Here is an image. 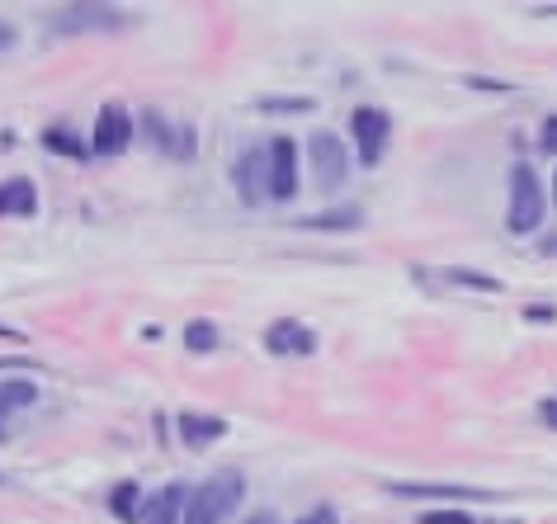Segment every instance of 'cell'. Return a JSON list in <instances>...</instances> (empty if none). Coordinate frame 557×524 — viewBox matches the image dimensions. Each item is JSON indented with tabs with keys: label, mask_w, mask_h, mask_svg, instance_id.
Listing matches in <instances>:
<instances>
[{
	"label": "cell",
	"mask_w": 557,
	"mask_h": 524,
	"mask_svg": "<svg viewBox=\"0 0 557 524\" xmlns=\"http://www.w3.org/2000/svg\"><path fill=\"white\" fill-rule=\"evenodd\" d=\"M242 496H246L242 473H218V477H208V482H199V487L189 491L180 524H227V520L236 515V506H242Z\"/></svg>",
	"instance_id": "obj_1"
},
{
	"label": "cell",
	"mask_w": 557,
	"mask_h": 524,
	"mask_svg": "<svg viewBox=\"0 0 557 524\" xmlns=\"http://www.w3.org/2000/svg\"><path fill=\"white\" fill-rule=\"evenodd\" d=\"M543 209H548V195H543V180L534 175V165L515 161L510 165V209H506L510 237H534L543 227Z\"/></svg>",
	"instance_id": "obj_2"
},
{
	"label": "cell",
	"mask_w": 557,
	"mask_h": 524,
	"mask_svg": "<svg viewBox=\"0 0 557 524\" xmlns=\"http://www.w3.org/2000/svg\"><path fill=\"white\" fill-rule=\"evenodd\" d=\"M264 199L288 203L298 199V142L294 137H274L264 151Z\"/></svg>",
	"instance_id": "obj_3"
},
{
	"label": "cell",
	"mask_w": 557,
	"mask_h": 524,
	"mask_svg": "<svg viewBox=\"0 0 557 524\" xmlns=\"http://www.w3.org/2000/svg\"><path fill=\"white\" fill-rule=\"evenodd\" d=\"M350 137L359 142V161L364 165H379L387 142H393V118H387V109L379 104H359L350 114Z\"/></svg>",
	"instance_id": "obj_4"
},
{
	"label": "cell",
	"mask_w": 557,
	"mask_h": 524,
	"mask_svg": "<svg viewBox=\"0 0 557 524\" xmlns=\"http://www.w3.org/2000/svg\"><path fill=\"white\" fill-rule=\"evenodd\" d=\"M308 161H312V175L322 189H341L345 180H350V157H345V142L336 133L317 128L308 137Z\"/></svg>",
	"instance_id": "obj_5"
},
{
	"label": "cell",
	"mask_w": 557,
	"mask_h": 524,
	"mask_svg": "<svg viewBox=\"0 0 557 524\" xmlns=\"http://www.w3.org/2000/svg\"><path fill=\"white\" fill-rule=\"evenodd\" d=\"M128 147H133V114L119 100H109L100 109V118H95L90 151H95V157H123Z\"/></svg>",
	"instance_id": "obj_6"
},
{
	"label": "cell",
	"mask_w": 557,
	"mask_h": 524,
	"mask_svg": "<svg viewBox=\"0 0 557 524\" xmlns=\"http://www.w3.org/2000/svg\"><path fill=\"white\" fill-rule=\"evenodd\" d=\"M264 350L270 354H312L317 350V330L308 322H294V316H278L264 330Z\"/></svg>",
	"instance_id": "obj_7"
},
{
	"label": "cell",
	"mask_w": 557,
	"mask_h": 524,
	"mask_svg": "<svg viewBox=\"0 0 557 524\" xmlns=\"http://www.w3.org/2000/svg\"><path fill=\"white\" fill-rule=\"evenodd\" d=\"M393 496H411V501H492L496 491H482V487H458V482H393L387 487Z\"/></svg>",
	"instance_id": "obj_8"
},
{
	"label": "cell",
	"mask_w": 557,
	"mask_h": 524,
	"mask_svg": "<svg viewBox=\"0 0 557 524\" xmlns=\"http://www.w3.org/2000/svg\"><path fill=\"white\" fill-rule=\"evenodd\" d=\"M185 501H189V487L185 482H165L161 491L143 496V524H180V515H185Z\"/></svg>",
	"instance_id": "obj_9"
},
{
	"label": "cell",
	"mask_w": 557,
	"mask_h": 524,
	"mask_svg": "<svg viewBox=\"0 0 557 524\" xmlns=\"http://www.w3.org/2000/svg\"><path fill=\"white\" fill-rule=\"evenodd\" d=\"M232 180H236V195H242L246 209H256V203L264 199V151H260V147L242 151V161H236Z\"/></svg>",
	"instance_id": "obj_10"
},
{
	"label": "cell",
	"mask_w": 557,
	"mask_h": 524,
	"mask_svg": "<svg viewBox=\"0 0 557 524\" xmlns=\"http://www.w3.org/2000/svg\"><path fill=\"white\" fill-rule=\"evenodd\" d=\"M34 213H38V189H34V180L15 175V180L0 185V217H34Z\"/></svg>",
	"instance_id": "obj_11"
},
{
	"label": "cell",
	"mask_w": 557,
	"mask_h": 524,
	"mask_svg": "<svg viewBox=\"0 0 557 524\" xmlns=\"http://www.w3.org/2000/svg\"><path fill=\"white\" fill-rule=\"evenodd\" d=\"M58 24L66 34H76V29H119L123 15L119 10H104V5H72V10H62Z\"/></svg>",
	"instance_id": "obj_12"
},
{
	"label": "cell",
	"mask_w": 557,
	"mask_h": 524,
	"mask_svg": "<svg viewBox=\"0 0 557 524\" xmlns=\"http://www.w3.org/2000/svg\"><path fill=\"white\" fill-rule=\"evenodd\" d=\"M222 435H227V421L222 416H199V411H185V416H180V439H185L189 449H208Z\"/></svg>",
	"instance_id": "obj_13"
},
{
	"label": "cell",
	"mask_w": 557,
	"mask_h": 524,
	"mask_svg": "<svg viewBox=\"0 0 557 524\" xmlns=\"http://www.w3.org/2000/svg\"><path fill=\"white\" fill-rule=\"evenodd\" d=\"M302 227H312V232H355V227H364V209H355V203H345V209H326L317 217H302Z\"/></svg>",
	"instance_id": "obj_14"
},
{
	"label": "cell",
	"mask_w": 557,
	"mask_h": 524,
	"mask_svg": "<svg viewBox=\"0 0 557 524\" xmlns=\"http://www.w3.org/2000/svg\"><path fill=\"white\" fill-rule=\"evenodd\" d=\"M147 128H151V137H157V142L171 151V157H194V133L189 128H165V118L161 114H147Z\"/></svg>",
	"instance_id": "obj_15"
},
{
	"label": "cell",
	"mask_w": 557,
	"mask_h": 524,
	"mask_svg": "<svg viewBox=\"0 0 557 524\" xmlns=\"http://www.w3.org/2000/svg\"><path fill=\"white\" fill-rule=\"evenodd\" d=\"M109 510L133 524L137 515H143V487H137V482H119V487L109 491Z\"/></svg>",
	"instance_id": "obj_16"
},
{
	"label": "cell",
	"mask_w": 557,
	"mask_h": 524,
	"mask_svg": "<svg viewBox=\"0 0 557 524\" xmlns=\"http://www.w3.org/2000/svg\"><path fill=\"white\" fill-rule=\"evenodd\" d=\"M222 345V330L208 322V316H199V322H189L185 326V350H194V354H213Z\"/></svg>",
	"instance_id": "obj_17"
},
{
	"label": "cell",
	"mask_w": 557,
	"mask_h": 524,
	"mask_svg": "<svg viewBox=\"0 0 557 524\" xmlns=\"http://www.w3.org/2000/svg\"><path fill=\"white\" fill-rule=\"evenodd\" d=\"M44 147L58 151V157H86V147H81L72 133H62V128H48V133H44Z\"/></svg>",
	"instance_id": "obj_18"
},
{
	"label": "cell",
	"mask_w": 557,
	"mask_h": 524,
	"mask_svg": "<svg viewBox=\"0 0 557 524\" xmlns=\"http://www.w3.org/2000/svg\"><path fill=\"white\" fill-rule=\"evenodd\" d=\"M449 284H468L478 288V294H496L500 279H492V274H472V270H449Z\"/></svg>",
	"instance_id": "obj_19"
},
{
	"label": "cell",
	"mask_w": 557,
	"mask_h": 524,
	"mask_svg": "<svg viewBox=\"0 0 557 524\" xmlns=\"http://www.w3.org/2000/svg\"><path fill=\"white\" fill-rule=\"evenodd\" d=\"M539 151H548V157H557V114L543 118V128H539Z\"/></svg>",
	"instance_id": "obj_20"
},
{
	"label": "cell",
	"mask_w": 557,
	"mask_h": 524,
	"mask_svg": "<svg viewBox=\"0 0 557 524\" xmlns=\"http://www.w3.org/2000/svg\"><path fill=\"white\" fill-rule=\"evenodd\" d=\"M425 524H478V520H472L468 510H430Z\"/></svg>",
	"instance_id": "obj_21"
},
{
	"label": "cell",
	"mask_w": 557,
	"mask_h": 524,
	"mask_svg": "<svg viewBox=\"0 0 557 524\" xmlns=\"http://www.w3.org/2000/svg\"><path fill=\"white\" fill-rule=\"evenodd\" d=\"M298 524H341V515L331 506H317V510H308V515H302Z\"/></svg>",
	"instance_id": "obj_22"
},
{
	"label": "cell",
	"mask_w": 557,
	"mask_h": 524,
	"mask_svg": "<svg viewBox=\"0 0 557 524\" xmlns=\"http://www.w3.org/2000/svg\"><path fill=\"white\" fill-rule=\"evenodd\" d=\"M539 421H543V425H553V431H557V397H548V402H539Z\"/></svg>",
	"instance_id": "obj_23"
},
{
	"label": "cell",
	"mask_w": 557,
	"mask_h": 524,
	"mask_svg": "<svg viewBox=\"0 0 557 524\" xmlns=\"http://www.w3.org/2000/svg\"><path fill=\"white\" fill-rule=\"evenodd\" d=\"M468 86H472V90H510L506 80H486V76H468Z\"/></svg>",
	"instance_id": "obj_24"
},
{
	"label": "cell",
	"mask_w": 557,
	"mask_h": 524,
	"mask_svg": "<svg viewBox=\"0 0 557 524\" xmlns=\"http://www.w3.org/2000/svg\"><path fill=\"white\" fill-rule=\"evenodd\" d=\"M242 524H278V515H274V510H256V515L242 520Z\"/></svg>",
	"instance_id": "obj_25"
},
{
	"label": "cell",
	"mask_w": 557,
	"mask_h": 524,
	"mask_svg": "<svg viewBox=\"0 0 557 524\" xmlns=\"http://www.w3.org/2000/svg\"><path fill=\"white\" fill-rule=\"evenodd\" d=\"M529 322H553V308H524Z\"/></svg>",
	"instance_id": "obj_26"
},
{
	"label": "cell",
	"mask_w": 557,
	"mask_h": 524,
	"mask_svg": "<svg viewBox=\"0 0 557 524\" xmlns=\"http://www.w3.org/2000/svg\"><path fill=\"white\" fill-rule=\"evenodd\" d=\"M5 48H15V29H10V24H0V52Z\"/></svg>",
	"instance_id": "obj_27"
},
{
	"label": "cell",
	"mask_w": 557,
	"mask_h": 524,
	"mask_svg": "<svg viewBox=\"0 0 557 524\" xmlns=\"http://www.w3.org/2000/svg\"><path fill=\"white\" fill-rule=\"evenodd\" d=\"M0 336H5V340H20L24 330H15V326H0Z\"/></svg>",
	"instance_id": "obj_28"
},
{
	"label": "cell",
	"mask_w": 557,
	"mask_h": 524,
	"mask_svg": "<svg viewBox=\"0 0 557 524\" xmlns=\"http://www.w3.org/2000/svg\"><path fill=\"white\" fill-rule=\"evenodd\" d=\"M5 416H10V411H5V407H0V439H5Z\"/></svg>",
	"instance_id": "obj_29"
},
{
	"label": "cell",
	"mask_w": 557,
	"mask_h": 524,
	"mask_svg": "<svg viewBox=\"0 0 557 524\" xmlns=\"http://www.w3.org/2000/svg\"><path fill=\"white\" fill-rule=\"evenodd\" d=\"M553 203H557V171H553Z\"/></svg>",
	"instance_id": "obj_30"
}]
</instances>
